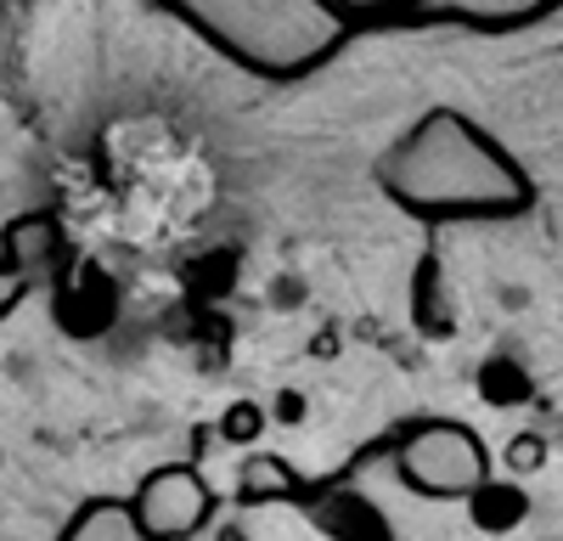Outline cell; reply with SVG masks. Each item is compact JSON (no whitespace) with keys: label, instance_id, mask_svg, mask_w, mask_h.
Wrapping results in <instances>:
<instances>
[{"label":"cell","instance_id":"obj_4","mask_svg":"<svg viewBox=\"0 0 563 541\" xmlns=\"http://www.w3.org/2000/svg\"><path fill=\"white\" fill-rule=\"evenodd\" d=\"M310 525L333 541H395V525L384 519V508H372L361 490H333L310 503Z\"/></svg>","mask_w":563,"mask_h":541},{"label":"cell","instance_id":"obj_8","mask_svg":"<svg viewBox=\"0 0 563 541\" xmlns=\"http://www.w3.org/2000/svg\"><path fill=\"white\" fill-rule=\"evenodd\" d=\"M57 541H141V530H135V514L124 508V503H85L68 525H63V536Z\"/></svg>","mask_w":563,"mask_h":541},{"label":"cell","instance_id":"obj_2","mask_svg":"<svg viewBox=\"0 0 563 541\" xmlns=\"http://www.w3.org/2000/svg\"><path fill=\"white\" fill-rule=\"evenodd\" d=\"M130 514H135L141 541H186V536H198L209 525L214 490L192 463H164L135 485Z\"/></svg>","mask_w":563,"mask_h":541},{"label":"cell","instance_id":"obj_11","mask_svg":"<svg viewBox=\"0 0 563 541\" xmlns=\"http://www.w3.org/2000/svg\"><path fill=\"white\" fill-rule=\"evenodd\" d=\"M501 463L512 479H525V474H541L547 468V440L541 434H512L507 451H501Z\"/></svg>","mask_w":563,"mask_h":541},{"label":"cell","instance_id":"obj_5","mask_svg":"<svg viewBox=\"0 0 563 541\" xmlns=\"http://www.w3.org/2000/svg\"><path fill=\"white\" fill-rule=\"evenodd\" d=\"M467 503V519H474V530H485V536H512L525 519H530V490L519 485V479H485V485H474L462 496Z\"/></svg>","mask_w":563,"mask_h":541},{"label":"cell","instance_id":"obj_1","mask_svg":"<svg viewBox=\"0 0 563 541\" xmlns=\"http://www.w3.org/2000/svg\"><path fill=\"white\" fill-rule=\"evenodd\" d=\"M400 479L422 496H467L474 485L490 479V457L485 440L462 423H422L400 440L395 451Z\"/></svg>","mask_w":563,"mask_h":541},{"label":"cell","instance_id":"obj_7","mask_svg":"<svg viewBox=\"0 0 563 541\" xmlns=\"http://www.w3.org/2000/svg\"><path fill=\"white\" fill-rule=\"evenodd\" d=\"M299 490V474L282 463V457H271V451H254V457L238 468V496L249 508H265V503H288V496Z\"/></svg>","mask_w":563,"mask_h":541},{"label":"cell","instance_id":"obj_9","mask_svg":"<svg viewBox=\"0 0 563 541\" xmlns=\"http://www.w3.org/2000/svg\"><path fill=\"white\" fill-rule=\"evenodd\" d=\"M186 288H192V299H203V305L225 299L231 288H238V254H231V249L192 254V260H186Z\"/></svg>","mask_w":563,"mask_h":541},{"label":"cell","instance_id":"obj_3","mask_svg":"<svg viewBox=\"0 0 563 541\" xmlns=\"http://www.w3.org/2000/svg\"><path fill=\"white\" fill-rule=\"evenodd\" d=\"M57 322L74 339H102L119 322V288H113L108 270H97V265H79L74 270V283L57 299Z\"/></svg>","mask_w":563,"mask_h":541},{"label":"cell","instance_id":"obj_10","mask_svg":"<svg viewBox=\"0 0 563 541\" xmlns=\"http://www.w3.org/2000/svg\"><path fill=\"white\" fill-rule=\"evenodd\" d=\"M265 429H271V412H265L260 400H231L225 418L214 423V434H220L225 445H254Z\"/></svg>","mask_w":563,"mask_h":541},{"label":"cell","instance_id":"obj_6","mask_svg":"<svg viewBox=\"0 0 563 541\" xmlns=\"http://www.w3.org/2000/svg\"><path fill=\"white\" fill-rule=\"evenodd\" d=\"M474 395L485 406H496V412H512V406H525L536 395V384H530L519 355H485L479 373H474Z\"/></svg>","mask_w":563,"mask_h":541},{"label":"cell","instance_id":"obj_12","mask_svg":"<svg viewBox=\"0 0 563 541\" xmlns=\"http://www.w3.org/2000/svg\"><path fill=\"white\" fill-rule=\"evenodd\" d=\"M52 249H57V225L52 220H23L18 232H12V254H23V265L45 260Z\"/></svg>","mask_w":563,"mask_h":541},{"label":"cell","instance_id":"obj_13","mask_svg":"<svg viewBox=\"0 0 563 541\" xmlns=\"http://www.w3.org/2000/svg\"><path fill=\"white\" fill-rule=\"evenodd\" d=\"M271 418L294 429V423H305V418H310V400H305L299 389H282V395H276V412H271Z\"/></svg>","mask_w":563,"mask_h":541}]
</instances>
